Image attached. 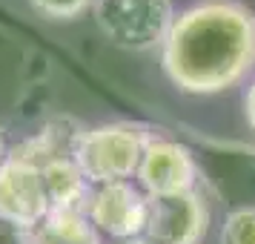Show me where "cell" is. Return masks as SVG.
I'll return each instance as SVG.
<instances>
[{"instance_id":"15","label":"cell","mask_w":255,"mask_h":244,"mask_svg":"<svg viewBox=\"0 0 255 244\" xmlns=\"http://www.w3.org/2000/svg\"><path fill=\"white\" fill-rule=\"evenodd\" d=\"M127 244H143V242H140V239H138V242H127Z\"/></svg>"},{"instance_id":"14","label":"cell","mask_w":255,"mask_h":244,"mask_svg":"<svg viewBox=\"0 0 255 244\" xmlns=\"http://www.w3.org/2000/svg\"><path fill=\"white\" fill-rule=\"evenodd\" d=\"M3 152H6V129L0 127V164H3Z\"/></svg>"},{"instance_id":"5","label":"cell","mask_w":255,"mask_h":244,"mask_svg":"<svg viewBox=\"0 0 255 244\" xmlns=\"http://www.w3.org/2000/svg\"><path fill=\"white\" fill-rule=\"evenodd\" d=\"M0 216L23 230H35L49 216L40 167L14 150L0 164Z\"/></svg>"},{"instance_id":"2","label":"cell","mask_w":255,"mask_h":244,"mask_svg":"<svg viewBox=\"0 0 255 244\" xmlns=\"http://www.w3.org/2000/svg\"><path fill=\"white\" fill-rule=\"evenodd\" d=\"M155 141L149 124L140 121H115L104 127L86 129L78 141L75 161L89 184L127 181L138 173L143 152Z\"/></svg>"},{"instance_id":"3","label":"cell","mask_w":255,"mask_h":244,"mask_svg":"<svg viewBox=\"0 0 255 244\" xmlns=\"http://www.w3.org/2000/svg\"><path fill=\"white\" fill-rule=\"evenodd\" d=\"M92 9L106 40L129 52L163 46L178 17L172 0H95Z\"/></svg>"},{"instance_id":"6","label":"cell","mask_w":255,"mask_h":244,"mask_svg":"<svg viewBox=\"0 0 255 244\" xmlns=\"http://www.w3.org/2000/svg\"><path fill=\"white\" fill-rule=\"evenodd\" d=\"M146 207L149 198H143L129 181H112L98 184V190L89 196L86 216L95 227L115 239H138L146 224Z\"/></svg>"},{"instance_id":"12","label":"cell","mask_w":255,"mask_h":244,"mask_svg":"<svg viewBox=\"0 0 255 244\" xmlns=\"http://www.w3.org/2000/svg\"><path fill=\"white\" fill-rule=\"evenodd\" d=\"M0 244H32V230H23L0 216Z\"/></svg>"},{"instance_id":"1","label":"cell","mask_w":255,"mask_h":244,"mask_svg":"<svg viewBox=\"0 0 255 244\" xmlns=\"http://www.w3.org/2000/svg\"><path fill=\"white\" fill-rule=\"evenodd\" d=\"M161 49L163 69L178 89H230L255 63V14L235 0L195 3L175 17Z\"/></svg>"},{"instance_id":"7","label":"cell","mask_w":255,"mask_h":244,"mask_svg":"<svg viewBox=\"0 0 255 244\" xmlns=\"http://www.w3.org/2000/svg\"><path fill=\"white\" fill-rule=\"evenodd\" d=\"M135 175L149 196H175V193L195 190L198 164L184 144L155 138L143 152Z\"/></svg>"},{"instance_id":"9","label":"cell","mask_w":255,"mask_h":244,"mask_svg":"<svg viewBox=\"0 0 255 244\" xmlns=\"http://www.w3.org/2000/svg\"><path fill=\"white\" fill-rule=\"evenodd\" d=\"M32 244H101L95 224L81 210H55L32 230Z\"/></svg>"},{"instance_id":"10","label":"cell","mask_w":255,"mask_h":244,"mask_svg":"<svg viewBox=\"0 0 255 244\" xmlns=\"http://www.w3.org/2000/svg\"><path fill=\"white\" fill-rule=\"evenodd\" d=\"M221 244H255V207L232 210L224 221Z\"/></svg>"},{"instance_id":"4","label":"cell","mask_w":255,"mask_h":244,"mask_svg":"<svg viewBox=\"0 0 255 244\" xmlns=\"http://www.w3.org/2000/svg\"><path fill=\"white\" fill-rule=\"evenodd\" d=\"M209 227V204L201 190L175 196H149L143 244H198Z\"/></svg>"},{"instance_id":"11","label":"cell","mask_w":255,"mask_h":244,"mask_svg":"<svg viewBox=\"0 0 255 244\" xmlns=\"http://www.w3.org/2000/svg\"><path fill=\"white\" fill-rule=\"evenodd\" d=\"M32 6L49 20H75L95 6V0H32Z\"/></svg>"},{"instance_id":"8","label":"cell","mask_w":255,"mask_h":244,"mask_svg":"<svg viewBox=\"0 0 255 244\" xmlns=\"http://www.w3.org/2000/svg\"><path fill=\"white\" fill-rule=\"evenodd\" d=\"M43 187L49 198V213L55 210H81L86 213L89 204V181L75 158H52L40 164Z\"/></svg>"},{"instance_id":"13","label":"cell","mask_w":255,"mask_h":244,"mask_svg":"<svg viewBox=\"0 0 255 244\" xmlns=\"http://www.w3.org/2000/svg\"><path fill=\"white\" fill-rule=\"evenodd\" d=\"M244 109H247V124H250V127H253V132H255V81H253V86L247 89Z\"/></svg>"}]
</instances>
